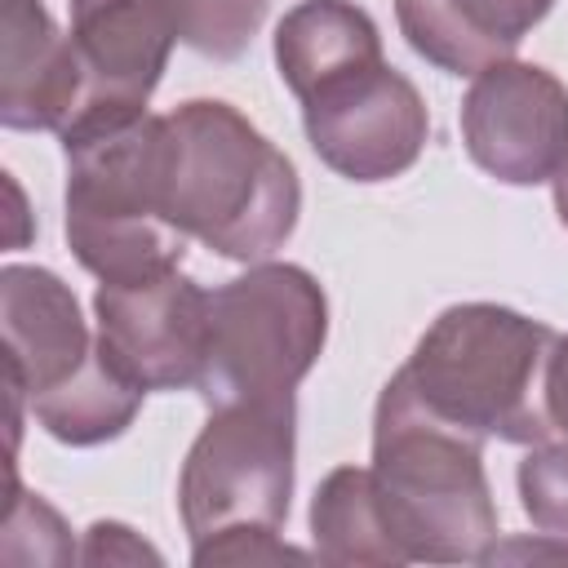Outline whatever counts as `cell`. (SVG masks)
<instances>
[{
	"mask_svg": "<svg viewBox=\"0 0 568 568\" xmlns=\"http://www.w3.org/2000/svg\"><path fill=\"white\" fill-rule=\"evenodd\" d=\"M160 209L231 262H266L297 226L302 182L293 160L231 102L191 98L164 115Z\"/></svg>",
	"mask_w": 568,
	"mask_h": 568,
	"instance_id": "6da1fadb",
	"label": "cell"
},
{
	"mask_svg": "<svg viewBox=\"0 0 568 568\" xmlns=\"http://www.w3.org/2000/svg\"><path fill=\"white\" fill-rule=\"evenodd\" d=\"M164 115L146 106H84L58 133L67 155V248L98 284L182 266L186 235L160 209Z\"/></svg>",
	"mask_w": 568,
	"mask_h": 568,
	"instance_id": "7a4b0ae2",
	"label": "cell"
},
{
	"mask_svg": "<svg viewBox=\"0 0 568 568\" xmlns=\"http://www.w3.org/2000/svg\"><path fill=\"white\" fill-rule=\"evenodd\" d=\"M555 337L550 324L524 311L457 302L430 320L395 377L435 422L484 444L532 448L555 435L546 413V359Z\"/></svg>",
	"mask_w": 568,
	"mask_h": 568,
	"instance_id": "3957f363",
	"label": "cell"
},
{
	"mask_svg": "<svg viewBox=\"0 0 568 568\" xmlns=\"http://www.w3.org/2000/svg\"><path fill=\"white\" fill-rule=\"evenodd\" d=\"M373 479L404 564H488L497 501L484 439L435 422L390 373L373 408Z\"/></svg>",
	"mask_w": 568,
	"mask_h": 568,
	"instance_id": "277c9868",
	"label": "cell"
},
{
	"mask_svg": "<svg viewBox=\"0 0 568 568\" xmlns=\"http://www.w3.org/2000/svg\"><path fill=\"white\" fill-rule=\"evenodd\" d=\"M328 342V297L297 262H248L209 293V355L200 395L209 408H297V386Z\"/></svg>",
	"mask_w": 568,
	"mask_h": 568,
	"instance_id": "5b68a950",
	"label": "cell"
},
{
	"mask_svg": "<svg viewBox=\"0 0 568 568\" xmlns=\"http://www.w3.org/2000/svg\"><path fill=\"white\" fill-rule=\"evenodd\" d=\"M293 448L297 408H209L178 475V515L191 550L235 528L280 532L293 501Z\"/></svg>",
	"mask_w": 568,
	"mask_h": 568,
	"instance_id": "8992f818",
	"label": "cell"
},
{
	"mask_svg": "<svg viewBox=\"0 0 568 568\" xmlns=\"http://www.w3.org/2000/svg\"><path fill=\"white\" fill-rule=\"evenodd\" d=\"M297 102L311 151L346 182H390L408 173L430 138L426 98L386 58L333 75Z\"/></svg>",
	"mask_w": 568,
	"mask_h": 568,
	"instance_id": "52a82bcc",
	"label": "cell"
},
{
	"mask_svg": "<svg viewBox=\"0 0 568 568\" xmlns=\"http://www.w3.org/2000/svg\"><path fill=\"white\" fill-rule=\"evenodd\" d=\"M93 320L98 351L142 395L200 386L209 355V288L182 266L146 280L98 284Z\"/></svg>",
	"mask_w": 568,
	"mask_h": 568,
	"instance_id": "ba28073f",
	"label": "cell"
},
{
	"mask_svg": "<svg viewBox=\"0 0 568 568\" xmlns=\"http://www.w3.org/2000/svg\"><path fill=\"white\" fill-rule=\"evenodd\" d=\"M466 155L506 186H541L568 160V84L519 58L470 75L462 98Z\"/></svg>",
	"mask_w": 568,
	"mask_h": 568,
	"instance_id": "9c48e42d",
	"label": "cell"
},
{
	"mask_svg": "<svg viewBox=\"0 0 568 568\" xmlns=\"http://www.w3.org/2000/svg\"><path fill=\"white\" fill-rule=\"evenodd\" d=\"M0 328H4V390L9 426L18 444L22 404L71 382L98 351V333L80 315L71 284L49 266L9 262L0 271Z\"/></svg>",
	"mask_w": 568,
	"mask_h": 568,
	"instance_id": "30bf717a",
	"label": "cell"
},
{
	"mask_svg": "<svg viewBox=\"0 0 568 568\" xmlns=\"http://www.w3.org/2000/svg\"><path fill=\"white\" fill-rule=\"evenodd\" d=\"M71 44L84 71V106H146L178 22L169 0H71Z\"/></svg>",
	"mask_w": 568,
	"mask_h": 568,
	"instance_id": "8fae6325",
	"label": "cell"
},
{
	"mask_svg": "<svg viewBox=\"0 0 568 568\" xmlns=\"http://www.w3.org/2000/svg\"><path fill=\"white\" fill-rule=\"evenodd\" d=\"M4 84L0 124L18 133H62L84 102V71L71 36L40 0H4Z\"/></svg>",
	"mask_w": 568,
	"mask_h": 568,
	"instance_id": "7c38bea8",
	"label": "cell"
},
{
	"mask_svg": "<svg viewBox=\"0 0 568 568\" xmlns=\"http://www.w3.org/2000/svg\"><path fill=\"white\" fill-rule=\"evenodd\" d=\"M368 62H382V31L355 0H302L275 27V67L293 98Z\"/></svg>",
	"mask_w": 568,
	"mask_h": 568,
	"instance_id": "4fadbf2b",
	"label": "cell"
},
{
	"mask_svg": "<svg viewBox=\"0 0 568 568\" xmlns=\"http://www.w3.org/2000/svg\"><path fill=\"white\" fill-rule=\"evenodd\" d=\"M311 550L324 564H404L368 466H337L320 479L311 497Z\"/></svg>",
	"mask_w": 568,
	"mask_h": 568,
	"instance_id": "5bb4252c",
	"label": "cell"
},
{
	"mask_svg": "<svg viewBox=\"0 0 568 568\" xmlns=\"http://www.w3.org/2000/svg\"><path fill=\"white\" fill-rule=\"evenodd\" d=\"M27 408L49 439H58L67 448H93V444L120 439L133 426V417L142 408V390L133 382H124L106 364L102 351H93V359L71 382L31 399Z\"/></svg>",
	"mask_w": 568,
	"mask_h": 568,
	"instance_id": "9a60e30c",
	"label": "cell"
},
{
	"mask_svg": "<svg viewBox=\"0 0 568 568\" xmlns=\"http://www.w3.org/2000/svg\"><path fill=\"white\" fill-rule=\"evenodd\" d=\"M395 18L408 49L448 75H479L484 67L506 58L462 18L453 0H395Z\"/></svg>",
	"mask_w": 568,
	"mask_h": 568,
	"instance_id": "2e32d148",
	"label": "cell"
},
{
	"mask_svg": "<svg viewBox=\"0 0 568 568\" xmlns=\"http://www.w3.org/2000/svg\"><path fill=\"white\" fill-rule=\"evenodd\" d=\"M169 4L178 22V44L213 62L240 58L271 9V0H169Z\"/></svg>",
	"mask_w": 568,
	"mask_h": 568,
	"instance_id": "e0dca14e",
	"label": "cell"
},
{
	"mask_svg": "<svg viewBox=\"0 0 568 568\" xmlns=\"http://www.w3.org/2000/svg\"><path fill=\"white\" fill-rule=\"evenodd\" d=\"M515 484L532 528L568 546V444H532L515 470Z\"/></svg>",
	"mask_w": 568,
	"mask_h": 568,
	"instance_id": "ac0fdd59",
	"label": "cell"
},
{
	"mask_svg": "<svg viewBox=\"0 0 568 568\" xmlns=\"http://www.w3.org/2000/svg\"><path fill=\"white\" fill-rule=\"evenodd\" d=\"M4 532H40V537H36V555H40V564H67V559L75 555V546H71V532H67L62 515H58L44 497L22 493V488H18V475H13V501H9ZM4 555H9V559H18V537H9V541H4Z\"/></svg>",
	"mask_w": 568,
	"mask_h": 568,
	"instance_id": "d6986e66",
	"label": "cell"
},
{
	"mask_svg": "<svg viewBox=\"0 0 568 568\" xmlns=\"http://www.w3.org/2000/svg\"><path fill=\"white\" fill-rule=\"evenodd\" d=\"M462 9V18L488 40L497 44L506 58H515L519 40L555 9V0H453Z\"/></svg>",
	"mask_w": 568,
	"mask_h": 568,
	"instance_id": "ffe728a7",
	"label": "cell"
},
{
	"mask_svg": "<svg viewBox=\"0 0 568 568\" xmlns=\"http://www.w3.org/2000/svg\"><path fill=\"white\" fill-rule=\"evenodd\" d=\"M315 550H297L288 541H280V532L271 528H235V532H222L204 546L191 550V564L195 568H209V564H280V559H311Z\"/></svg>",
	"mask_w": 568,
	"mask_h": 568,
	"instance_id": "44dd1931",
	"label": "cell"
},
{
	"mask_svg": "<svg viewBox=\"0 0 568 568\" xmlns=\"http://www.w3.org/2000/svg\"><path fill=\"white\" fill-rule=\"evenodd\" d=\"M80 559L84 564H160V550L146 546L129 524H115V519H98L89 532H84V546H80Z\"/></svg>",
	"mask_w": 568,
	"mask_h": 568,
	"instance_id": "7402d4cb",
	"label": "cell"
},
{
	"mask_svg": "<svg viewBox=\"0 0 568 568\" xmlns=\"http://www.w3.org/2000/svg\"><path fill=\"white\" fill-rule=\"evenodd\" d=\"M546 413H550V426L568 439V333L555 337L546 359Z\"/></svg>",
	"mask_w": 568,
	"mask_h": 568,
	"instance_id": "603a6c76",
	"label": "cell"
},
{
	"mask_svg": "<svg viewBox=\"0 0 568 568\" xmlns=\"http://www.w3.org/2000/svg\"><path fill=\"white\" fill-rule=\"evenodd\" d=\"M550 186H555V213H559V222L568 226V160H564V169L550 178Z\"/></svg>",
	"mask_w": 568,
	"mask_h": 568,
	"instance_id": "cb8c5ba5",
	"label": "cell"
}]
</instances>
